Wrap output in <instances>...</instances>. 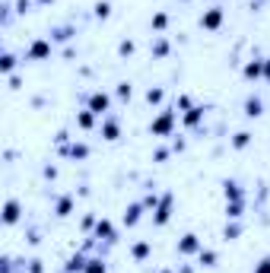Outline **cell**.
<instances>
[{"mask_svg":"<svg viewBox=\"0 0 270 273\" xmlns=\"http://www.w3.org/2000/svg\"><path fill=\"white\" fill-rule=\"evenodd\" d=\"M239 200L242 197V191H239V184H235V181H226V200Z\"/></svg>","mask_w":270,"mask_h":273,"instance_id":"cell-13","label":"cell"},{"mask_svg":"<svg viewBox=\"0 0 270 273\" xmlns=\"http://www.w3.org/2000/svg\"><path fill=\"white\" fill-rule=\"evenodd\" d=\"M169 213H172V197H165L162 207L156 210V219H153V223H156V226H165V223H169Z\"/></svg>","mask_w":270,"mask_h":273,"instance_id":"cell-6","label":"cell"},{"mask_svg":"<svg viewBox=\"0 0 270 273\" xmlns=\"http://www.w3.org/2000/svg\"><path fill=\"white\" fill-rule=\"evenodd\" d=\"M264 73H267V80H270V61H264Z\"/></svg>","mask_w":270,"mask_h":273,"instance_id":"cell-31","label":"cell"},{"mask_svg":"<svg viewBox=\"0 0 270 273\" xmlns=\"http://www.w3.org/2000/svg\"><path fill=\"white\" fill-rule=\"evenodd\" d=\"M255 273H270V261H261L258 267H255Z\"/></svg>","mask_w":270,"mask_h":273,"instance_id":"cell-27","label":"cell"},{"mask_svg":"<svg viewBox=\"0 0 270 273\" xmlns=\"http://www.w3.org/2000/svg\"><path fill=\"white\" fill-rule=\"evenodd\" d=\"M239 235V226H226V238H235Z\"/></svg>","mask_w":270,"mask_h":273,"instance_id":"cell-29","label":"cell"},{"mask_svg":"<svg viewBox=\"0 0 270 273\" xmlns=\"http://www.w3.org/2000/svg\"><path fill=\"white\" fill-rule=\"evenodd\" d=\"M146 254H150V245H146V242H137V245H134V258H137V261H143Z\"/></svg>","mask_w":270,"mask_h":273,"instance_id":"cell-16","label":"cell"},{"mask_svg":"<svg viewBox=\"0 0 270 273\" xmlns=\"http://www.w3.org/2000/svg\"><path fill=\"white\" fill-rule=\"evenodd\" d=\"M146 99H150L153 105H156V102H162V89H150V92H146Z\"/></svg>","mask_w":270,"mask_h":273,"instance_id":"cell-25","label":"cell"},{"mask_svg":"<svg viewBox=\"0 0 270 273\" xmlns=\"http://www.w3.org/2000/svg\"><path fill=\"white\" fill-rule=\"evenodd\" d=\"M41 3H48V0H41Z\"/></svg>","mask_w":270,"mask_h":273,"instance_id":"cell-32","label":"cell"},{"mask_svg":"<svg viewBox=\"0 0 270 273\" xmlns=\"http://www.w3.org/2000/svg\"><path fill=\"white\" fill-rule=\"evenodd\" d=\"M200 248V242H197V235H185L178 242V254H191V251H197Z\"/></svg>","mask_w":270,"mask_h":273,"instance_id":"cell-7","label":"cell"},{"mask_svg":"<svg viewBox=\"0 0 270 273\" xmlns=\"http://www.w3.org/2000/svg\"><path fill=\"white\" fill-rule=\"evenodd\" d=\"M108 13H111V6L105 3V0H102V3H95V16H99V19H108Z\"/></svg>","mask_w":270,"mask_h":273,"instance_id":"cell-20","label":"cell"},{"mask_svg":"<svg viewBox=\"0 0 270 273\" xmlns=\"http://www.w3.org/2000/svg\"><path fill=\"white\" fill-rule=\"evenodd\" d=\"M102 134H105V140H118V124H115V121H105Z\"/></svg>","mask_w":270,"mask_h":273,"instance_id":"cell-12","label":"cell"},{"mask_svg":"<svg viewBox=\"0 0 270 273\" xmlns=\"http://www.w3.org/2000/svg\"><path fill=\"white\" fill-rule=\"evenodd\" d=\"M83 273H105V264H102V261H86Z\"/></svg>","mask_w":270,"mask_h":273,"instance_id":"cell-17","label":"cell"},{"mask_svg":"<svg viewBox=\"0 0 270 273\" xmlns=\"http://www.w3.org/2000/svg\"><path fill=\"white\" fill-rule=\"evenodd\" d=\"M19 213H22L19 200H6V207H3V223H6V226H13L16 219H19Z\"/></svg>","mask_w":270,"mask_h":273,"instance_id":"cell-4","label":"cell"},{"mask_svg":"<svg viewBox=\"0 0 270 273\" xmlns=\"http://www.w3.org/2000/svg\"><path fill=\"white\" fill-rule=\"evenodd\" d=\"M73 210V200L70 197H64V200H57V216H67V213Z\"/></svg>","mask_w":270,"mask_h":273,"instance_id":"cell-15","label":"cell"},{"mask_svg":"<svg viewBox=\"0 0 270 273\" xmlns=\"http://www.w3.org/2000/svg\"><path fill=\"white\" fill-rule=\"evenodd\" d=\"M162 273H169V270H162Z\"/></svg>","mask_w":270,"mask_h":273,"instance_id":"cell-33","label":"cell"},{"mask_svg":"<svg viewBox=\"0 0 270 273\" xmlns=\"http://www.w3.org/2000/svg\"><path fill=\"white\" fill-rule=\"evenodd\" d=\"M213 261H216L213 251H200V264H204V267H213Z\"/></svg>","mask_w":270,"mask_h":273,"instance_id":"cell-23","label":"cell"},{"mask_svg":"<svg viewBox=\"0 0 270 273\" xmlns=\"http://www.w3.org/2000/svg\"><path fill=\"white\" fill-rule=\"evenodd\" d=\"M137 219H140V207H130V210L124 213V223H127V226H134Z\"/></svg>","mask_w":270,"mask_h":273,"instance_id":"cell-19","label":"cell"},{"mask_svg":"<svg viewBox=\"0 0 270 273\" xmlns=\"http://www.w3.org/2000/svg\"><path fill=\"white\" fill-rule=\"evenodd\" d=\"M172 124H175V112H162V115L150 124V131H153L156 136H165V134L172 131Z\"/></svg>","mask_w":270,"mask_h":273,"instance_id":"cell-1","label":"cell"},{"mask_svg":"<svg viewBox=\"0 0 270 273\" xmlns=\"http://www.w3.org/2000/svg\"><path fill=\"white\" fill-rule=\"evenodd\" d=\"M13 67H16V57H13V54H3V57H0V70H3V73H10Z\"/></svg>","mask_w":270,"mask_h":273,"instance_id":"cell-14","label":"cell"},{"mask_svg":"<svg viewBox=\"0 0 270 273\" xmlns=\"http://www.w3.org/2000/svg\"><path fill=\"white\" fill-rule=\"evenodd\" d=\"M118 51H121V54H130V51H134V45H130V41H121Z\"/></svg>","mask_w":270,"mask_h":273,"instance_id":"cell-28","label":"cell"},{"mask_svg":"<svg viewBox=\"0 0 270 273\" xmlns=\"http://www.w3.org/2000/svg\"><path fill=\"white\" fill-rule=\"evenodd\" d=\"M67 270H70V273H80V270H86V261L80 258V254H76V258L67 261Z\"/></svg>","mask_w":270,"mask_h":273,"instance_id":"cell-10","label":"cell"},{"mask_svg":"<svg viewBox=\"0 0 270 273\" xmlns=\"http://www.w3.org/2000/svg\"><path fill=\"white\" fill-rule=\"evenodd\" d=\"M261 73H264V64H261V61H251V64L245 67V76H248V80H258Z\"/></svg>","mask_w":270,"mask_h":273,"instance_id":"cell-9","label":"cell"},{"mask_svg":"<svg viewBox=\"0 0 270 273\" xmlns=\"http://www.w3.org/2000/svg\"><path fill=\"white\" fill-rule=\"evenodd\" d=\"M92 115H95V112H80V115H76L80 127H92Z\"/></svg>","mask_w":270,"mask_h":273,"instance_id":"cell-21","label":"cell"},{"mask_svg":"<svg viewBox=\"0 0 270 273\" xmlns=\"http://www.w3.org/2000/svg\"><path fill=\"white\" fill-rule=\"evenodd\" d=\"M48 54H51V41H45V38L32 41V48H29V57H32V61H45Z\"/></svg>","mask_w":270,"mask_h":273,"instance_id":"cell-3","label":"cell"},{"mask_svg":"<svg viewBox=\"0 0 270 273\" xmlns=\"http://www.w3.org/2000/svg\"><path fill=\"white\" fill-rule=\"evenodd\" d=\"M165 22H169V16H165V13L153 16V29H165Z\"/></svg>","mask_w":270,"mask_h":273,"instance_id":"cell-24","label":"cell"},{"mask_svg":"<svg viewBox=\"0 0 270 273\" xmlns=\"http://www.w3.org/2000/svg\"><path fill=\"white\" fill-rule=\"evenodd\" d=\"M118 96L121 99H130V86H127V83H121V86H118Z\"/></svg>","mask_w":270,"mask_h":273,"instance_id":"cell-26","label":"cell"},{"mask_svg":"<svg viewBox=\"0 0 270 273\" xmlns=\"http://www.w3.org/2000/svg\"><path fill=\"white\" fill-rule=\"evenodd\" d=\"M200 121V108H188V115H185V124H197Z\"/></svg>","mask_w":270,"mask_h":273,"instance_id":"cell-22","label":"cell"},{"mask_svg":"<svg viewBox=\"0 0 270 273\" xmlns=\"http://www.w3.org/2000/svg\"><path fill=\"white\" fill-rule=\"evenodd\" d=\"M70 152H73V156H76V159H83V156H86V146H73Z\"/></svg>","mask_w":270,"mask_h":273,"instance_id":"cell-30","label":"cell"},{"mask_svg":"<svg viewBox=\"0 0 270 273\" xmlns=\"http://www.w3.org/2000/svg\"><path fill=\"white\" fill-rule=\"evenodd\" d=\"M248 140H251V134H245V131H242V134H235L232 146H235V149H242V146H248Z\"/></svg>","mask_w":270,"mask_h":273,"instance_id":"cell-18","label":"cell"},{"mask_svg":"<svg viewBox=\"0 0 270 273\" xmlns=\"http://www.w3.org/2000/svg\"><path fill=\"white\" fill-rule=\"evenodd\" d=\"M95 235H99V238H108V242H111V238H115V229H111V223H105V219H102V223L95 226Z\"/></svg>","mask_w":270,"mask_h":273,"instance_id":"cell-8","label":"cell"},{"mask_svg":"<svg viewBox=\"0 0 270 273\" xmlns=\"http://www.w3.org/2000/svg\"><path fill=\"white\" fill-rule=\"evenodd\" d=\"M89 112H95V115L108 112V96H105V92H95V96L89 99Z\"/></svg>","mask_w":270,"mask_h":273,"instance_id":"cell-5","label":"cell"},{"mask_svg":"<svg viewBox=\"0 0 270 273\" xmlns=\"http://www.w3.org/2000/svg\"><path fill=\"white\" fill-rule=\"evenodd\" d=\"M245 115H248V118H258V115H261V102H258V99H248V102H245Z\"/></svg>","mask_w":270,"mask_h":273,"instance_id":"cell-11","label":"cell"},{"mask_svg":"<svg viewBox=\"0 0 270 273\" xmlns=\"http://www.w3.org/2000/svg\"><path fill=\"white\" fill-rule=\"evenodd\" d=\"M220 22H223V10H220V6H213V10H207L204 16H200V25H204V29H220Z\"/></svg>","mask_w":270,"mask_h":273,"instance_id":"cell-2","label":"cell"}]
</instances>
